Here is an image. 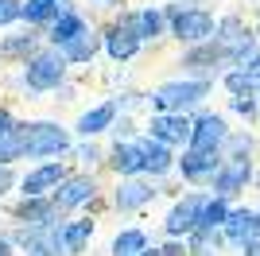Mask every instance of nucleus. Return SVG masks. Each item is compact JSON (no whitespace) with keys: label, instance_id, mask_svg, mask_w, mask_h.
I'll list each match as a JSON object with an SVG mask.
<instances>
[{"label":"nucleus","instance_id":"9b49d317","mask_svg":"<svg viewBox=\"0 0 260 256\" xmlns=\"http://www.w3.org/2000/svg\"><path fill=\"white\" fill-rule=\"evenodd\" d=\"M221 140H225V120H221V117H202L194 124L190 148H217Z\"/></svg>","mask_w":260,"mask_h":256},{"label":"nucleus","instance_id":"2eb2a0df","mask_svg":"<svg viewBox=\"0 0 260 256\" xmlns=\"http://www.w3.org/2000/svg\"><path fill=\"white\" fill-rule=\"evenodd\" d=\"M93 198V182L89 179H66L62 186H58V198L54 202L58 206H78V202H89Z\"/></svg>","mask_w":260,"mask_h":256},{"label":"nucleus","instance_id":"412c9836","mask_svg":"<svg viewBox=\"0 0 260 256\" xmlns=\"http://www.w3.org/2000/svg\"><path fill=\"white\" fill-rule=\"evenodd\" d=\"M144 245H148V241H144L140 229H128V233H120L117 241H113V252H117V256H140Z\"/></svg>","mask_w":260,"mask_h":256},{"label":"nucleus","instance_id":"7ed1b4c3","mask_svg":"<svg viewBox=\"0 0 260 256\" xmlns=\"http://www.w3.org/2000/svg\"><path fill=\"white\" fill-rule=\"evenodd\" d=\"M66 54H35L27 62V85L31 89H51V85L62 82V70H66Z\"/></svg>","mask_w":260,"mask_h":256},{"label":"nucleus","instance_id":"aec40b11","mask_svg":"<svg viewBox=\"0 0 260 256\" xmlns=\"http://www.w3.org/2000/svg\"><path fill=\"white\" fill-rule=\"evenodd\" d=\"M23 128H8V132H0V163L16 159V155H23Z\"/></svg>","mask_w":260,"mask_h":256},{"label":"nucleus","instance_id":"c756f323","mask_svg":"<svg viewBox=\"0 0 260 256\" xmlns=\"http://www.w3.org/2000/svg\"><path fill=\"white\" fill-rule=\"evenodd\" d=\"M8 186H12V171H8V167H4V163H0V194L8 190Z\"/></svg>","mask_w":260,"mask_h":256},{"label":"nucleus","instance_id":"f03ea898","mask_svg":"<svg viewBox=\"0 0 260 256\" xmlns=\"http://www.w3.org/2000/svg\"><path fill=\"white\" fill-rule=\"evenodd\" d=\"M23 148H27V155H58L66 148V132L54 124H27L23 128Z\"/></svg>","mask_w":260,"mask_h":256},{"label":"nucleus","instance_id":"2f4dec72","mask_svg":"<svg viewBox=\"0 0 260 256\" xmlns=\"http://www.w3.org/2000/svg\"><path fill=\"white\" fill-rule=\"evenodd\" d=\"M245 256H260V237H252L249 248H245Z\"/></svg>","mask_w":260,"mask_h":256},{"label":"nucleus","instance_id":"f257e3e1","mask_svg":"<svg viewBox=\"0 0 260 256\" xmlns=\"http://www.w3.org/2000/svg\"><path fill=\"white\" fill-rule=\"evenodd\" d=\"M202 97H206V82H171V85H163L152 101L163 109V113H175V109L183 113L186 105H194Z\"/></svg>","mask_w":260,"mask_h":256},{"label":"nucleus","instance_id":"ddd939ff","mask_svg":"<svg viewBox=\"0 0 260 256\" xmlns=\"http://www.w3.org/2000/svg\"><path fill=\"white\" fill-rule=\"evenodd\" d=\"M23 241H27V248H31L35 256H54L58 248H66L62 233H54V229H47V225H39V233L23 237Z\"/></svg>","mask_w":260,"mask_h":256},{"label":"nucleus","instance_id":"72a5a7b5","mask_svg":"<svg viewBox=\"0 0 260 256\" xmlns=\"http://www.w3.org/2000/svg\"><path fill=\"white\" fill-rule=\"evenodd\" d=\"M0 256H8V241H0Z\"/></svg>","mask_w":260,"mask_h":256},{"label":"nucleus","instance_id":"cd10ccee","mask_svg":"<svg viewBox=\"0 0 260 256\" xmlns=\"http://www.w3.org/2000/svg\"><path fill=\"white\" fill-rule=\"evenodd\" d=\"M20 16H23V4H20V0H0V27L12 23V20H20Z\"/></svg>","mask_w":260,"mask_h":256},{"label":"nucleus","instance_id":"393cba45","mask_svg":"<svg viewBox=\"0 0 260 256\" xmlns=\"http://www.w3.org/2000/svg\"><path fill=\"white\" fill-rule=\"evenodd\" d=\"M23 16L35 20V23H43V20H51V16H58V8H54L51 0H31V4H23Z\"/></svg>","mask_w":260,"mask_h":256},{"label":"nucleus","instance_id":"9d476101","mask_svg":"<svg viewBox=\"0 0 260 256\" xmlns=\"http://www.w3.org/2000/svg\"><path fill=\"white\" fill-rule=\"evenodd\" d=\"M183 175H186V179L217 175V148H190L183 155Z\"/></svg>","mask_w":260,"mask_h":256},{"label":"nucleus","instance_id":"f8f14e48","mask_svg":"<svg viewBox=\"0 0 260 256\" xmlns=\"http://www.w3.org/2000/svg\"><path fill=\"white\" fill-rule=\"evenodd\" d=\"M58 182H62V167H54V163H47V167L31 171V175L23 179V194H27V198H39L43 190L58 186Z\"/></svg>","mask_w":260,"mask_h":256},{"label":"nucleus","instance_id":"a878e982","mask_svg":"<svg viewBox=\"0 0 260 256\" xmlns=\"http://www.w3.org/2000/svg\"><path fill=\"white\" fill-rule=\"evenodd\" d=\"M132 23H136V31H140V35H159L163 16H159V12H140V16H132Z\"/></svg>","mask_w":260,"mask_h":256},{"label":"nucleus","instance_id":"0eeeda50","mask_svg":"<svg viewBox=\"0 0 260 256\" xmlns=\"http://www.w3.org/2000/svg\"><path fill=\"white\" fill-rule=\"evenodd\" d=\"M152 136L163 140V144H186V140L194 136V124L186 117H167V113H163V117L152 120Z\"/></svg>","mask_w":260,"mask_h":256},{"label":"nucleus","instance_id":"6ab92c4d","mask_svg":"<svg viewBox=\"0 0 260 256\" xmlns=\"http://www.w3.org/2000/svg\"><path fill=\"white\" fill-rule=\"evenodd\" d=\"M82 27H86V23L78 20V16L62 12V16H54V31H51V39L58 43V47H62V43H70V39H74L78 31H82Z\"/></svg>","mask_w":260,"mask_h":256},{"label":"nucleus","instance_id":"c85d7f7f","mask_svg":"<svg viewBox=\"0 0 260 256\" xmlns=\"http://www.w3.org/2000/svg\"><path fill=\"white\" fill-rule=\"evenodd\" d=\"M225 82H229V89H233V93H249L252 85H256V78H249V74H229Z\"/></svg>","mask_w":260,"mask_h":256},{"label":"nucleus","instance_id":"4468645a","mask_svg":"<svg viewBox=\"0 0 260 256\" xmlns=\"http://www.w3.org/2000/svg\"><path fill=\"white\" fill-rule=\"evenodd\" d=\"M93 51H98V39H93V31H86V27H82L70 43H62V54L70 58V62H89Z\"/></svg>","mask_w":260,"mask_h":256},{"label":"nucleus","instance_id":"4be33fe9","mask_svg":"<svg viewBox=\"0 0 260 256\" xmlns=\"http://www.w3.org/2000/svg\"><path fill=\"white\" fill-rule=\"evenodd\" d=\"M109 120H113V105H98L93 113H86V117L78 120V128L86 132V136H93V132H101V128H109Z\"/></svg>","mask_w":260,"mask_h":256},{"label":"nucleus","instance_id":"5701e85b","mask_svg":"<svg viewBox=\"0 0 260 256\" xmlns=\"http://www.w3.org/2000/svg\"><path fill=\"white\" fill-rule=\"evenodd\" d=\"M225 217H229L225 198L217 194V198H210V202H206V210H202V221H198V225H206V229H217V225H225Z\"/></svg>","mask_w":260,"mask_h":256},{"label":"nucleus","instance_id":"b1692460","mask_svg":"<svg viewBox=\"0 0 260 256\" xmlns=\"http://www.w3.org/2000/svg\"><path fill=\"white\" fill-rule=\"evenodd\" d=\"M62 241H66V252H82V245L89 241V221H74L62 233Z\"/></svg>","mask_w":260,"mask_h":256},{"label":"nucleus","instance_id":"f3484780","mask_svg":"<svg viewBox=\"0 0 260 256\" xmlns=\"http://www.w3.org/2000/svg\"><path fill=\"white\" fill-rule=\"evenodd\" d=\"M140 151H144V171H155V175H159V171L171 167V151H167L163 140H144Z\"/></svg>","mask_w":260,"mask_h":256},{"label":"nucleus","instance_id":"39448f33","mask_svg":"<svg viewBox=\"0 0 260 256\" xmlns=\"http://www.w3.org/2000/svg\"><path fill=\"white\" fill-rule=\"evenodd\" d=\"M210 31H214V20H210L206 12H198V8H186V12H175V35L179 39H210Z\"/></svg>","mask_w":260,"mask_h":256},{"label":"nucleus","instance_id":"a211bd4d","mask_svg":"<svg viewBox=\"0 0 260 256\" xmlns=\"http://www.w3.org/2000/svg\"><path fill=\"white\" fill-rule=\"evenodd\" d=\"M148 198H152V186H148V182H140V179L124 182V186L117 190V206H120V210H136V206H144Z\"/></svg>","mask_w":260,"mask_h":256},{"label":"nucleus","instance_id":"7c9ffc66","mask_svg":"<svg viewBox=\"0 0 260 256\" xmlns=\"http://www.w3.org/2000/svg\"><path fill=\"white\" fill-rule=\"evenodd\" d=\"M233 109H237V113H252V101H249V97H237V101H233Z\"/></svg>","mask_w":260,"mask_h":256},{"label":"nucleus","instance_id":"473e14b6","mask_svg":"<svg viewBox=\"0 0 260 256\" xmlns=\"http://www.w3.org/2000/svg\"><path fill=\"white\" fill-rule=\"evenodd\" d=\"M8 128H12V120H8V113L0 109V132H8Z\"/></svg>","mask_w":260,"mask_h":256},{"label":"nucleus","instance_id":"20e7f679","mask_svg":"<svg viewBox=\"0 0 260 256\" xmlns=\"http://www.w3.org/2000/svg\"><path fill=\"white\" fill-rule=\"evenodd\" d=\"M202 210H206V198H202V194H190V198H183V202H179L171 213H167V233L179 237V233H190V229H198V221H202Z\"/></svg>","mask_w":260,"mask_h":256},{"label":"nucleus","instance_id":"6e6552de","mask_svg":"<svg viewBox=\"0 0 260 256\" xmlns=\"http://www.w3.org/2000/svg\"><path fill=\"white\" fill-rule=\"evenodd\" d=\"M225 233H229V241L249 245L252 237H260V213H252V210H233V213L225 217Z\"/></svg>","mask_w":260,"mask_h":256},{"label":"nucleus","instance_id":"1a4fd4ad","mask_svg":"<svg viewBox=\"0 0 260 256\" xmlns=\"http://www.w3.org/2000/svg\"><path fill=\"white\" fill-rule=\"evenodd\" d=\"M140 39L144 35L136 31V23H120V27H113V31H109V39H105V47H109V54H113V58H132V54H136V47H140Z\"/></svg>","mask_w":260,"mask_h":256},{"label":"nucleus","instance_id":"dca6fc26","mask_svg":"<svg viewBox=\"0 0 260 256\" xmlns=\"http://www.w3.org/2000/svg\"><path fill=\"white\" fill-rule=\"evenodd\" d=\"M113 167H117L120 175H136V171H144L140 144H117V151H113Z\"/></svg>","mask_w":260,"mask_h":256},{"label":"nucleus","instance_id":"bb28decb","mask_svg":"<svg viewBox=\"0 0 260 256\" xmlns=\"http://www.w3.org/2000/svg\"><path fill=\"white\" fill-rule=\"evenodd\" d=\"M51 206H47V202H27V206H23V217H27V221H31V225H51Z\"/></svg>","mask_w":260,"mask_h":256},{"label":"nucleus","instance_id":"f704fd0d","mask_svg":"<svg viewBox=\"0 0 260 256\" xmlns=\"http://www.w3.org/2000/svg\"><path fill=\"white\" fill-rule=\"evenodd\" d=\"M140 256H155V252H148V248H144V252H140Z\"/></svg>","mask_w":260,"mask_h":256},{"label":"nucleus","instance_id":"423d86ee","mask_svg":"<svg viewBox=\"0 0 260 256\" xmlns=\"http://www.w3.org/2000/svg\"><path fill=\"white\" fill-rule=\"evenodd\" d=\"M249 175H252V167H249V159H229L225 167L214 175V190L221 194V198H229V194H237L245 182H249Z\"/></svg>","mask_w":260,"mask_h":256}]
</instances>
